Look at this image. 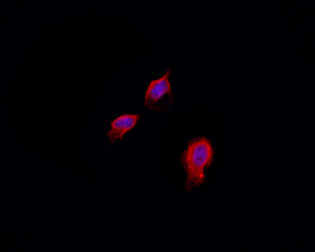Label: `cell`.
I'll return each mask as SVG.
<instances>
[{
  "instance_id": "cell-1",
  "label": "cell",
  "mask_w": 315,
  "mask_h": 252,
  "mask_svg": "<svg viewBox=\"0 0 315 252\" xmlns=\"http://www.w3.org/2000/svg\"><path fill=\"white\" fill-rule=\"evenodd\" d=\"M213 155L211 144L205 137H200L189 143L182 160L187 173V190L203 183L205 179L204 169L210 164Z\"/></svg>"
},
{
  "instance_id": "cell-2",
  "label": "cell",
  "mask_w": 315,
  "mask_h": 252,
  "mask_svg": "<svg viewBox=\"0 0 315 252\" xmlns=\"http://www.w3.org/2000/svg\"><path fill=\"white\" fill-rule=\"evenodd\" d=\"M172 73L169 67L160 78L152 80L145 93L143 104L149 110L160 114L168 111L173 101V95L169 81Z\"/></svg>"
},
{
  "instance_id": "cell-3",
  "label": "cell",
  "mask_w": 315,
  "mask_h": 252,
  "mask_svg": "<svg viewBox=\"0 0 315 252\" xmlns=\"http://www.w3.org/2000/svg\"><path fill=\"white\" fill-rule=\"evenodd\" d=\"M140 118L139 114H123L114 119L111 123L110 129L107 134L110 144L121 140L124 135L133 129Z\"/></svg>"
}]
</instances>
